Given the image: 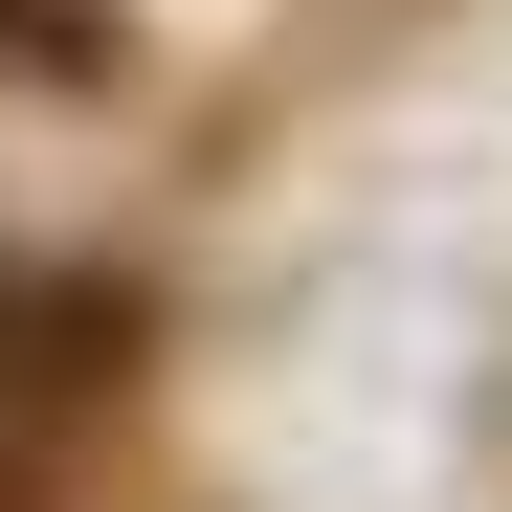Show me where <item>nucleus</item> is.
Instances as JSON below:
<instances>
[{
    "instance_id": "obj_3",
    "label": "nucleus",
    "mask_w": 512,
    "mask_h": 512,
    "mask_svg": "<svg viewBox=\"0 0 512 512\" xmlns=\"http://www.w3.org/2000/svg\"><path fill=\"white\" fill-rule=\"evenodd\" d=\"M0 512H67V423H23V401H0Z\"/></svg>"
},
{
    "instance_id": "obj_1",
    "label": "nucleus",
    "mask_w": 512,
    "mask_h": 512,
    "mask_svg": "<svg viewBox=\"0 0 512 512\" xmlns=\"http://www.w3.org/2000/svg\"><path fill=\"white\" fill-rule=\"evenodd\" d=\"M134 268H90V245H0V401L23 423H90L112 379H134Z\"/></svg>"
},
{
    "instance_id": "obj_2",
    "label": "nucleus",
    "mask_w": 512,
    "mask_h": 512,
    "mask_svg": "<svg viewBox=\"0 0 512 512\" xmlns=\"http://www.w3.org/2000/svg\"><path fill=\"white\" fill-rule=\"evenodd\" d=\"M0 67H67V90H90V67H112V23H90V0H0Z\"/></svg>"
}]
</instances>
